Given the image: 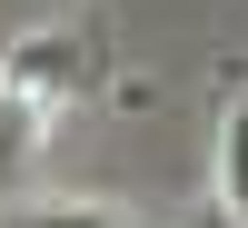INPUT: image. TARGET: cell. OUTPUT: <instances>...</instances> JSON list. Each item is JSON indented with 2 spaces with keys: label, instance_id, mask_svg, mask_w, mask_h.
Instances as JSON below:
<instances>
[{
  "label": "cell",
  "instance_id": "1",
  "mask_svg": "<svg viewBox=\"0 0 248 228\" xmlns=\"http://www.w3.org/2000/svg\"><path fill=\"white\" fill-rule=\"evenodd\" d=\"M218 159H229V209L248 218V109H229V139H218Z\"/></svg>",
  "mask_w": 248,
  "mask_h": 228
},
{
  "label": "cell",
  "instance_id": "2",
  "mask_svg": "<svg viewBox=\"0 0 248 228\" xmlns=\"http://www.w3.org/2000/svg\"><path fill=\"white\" fill-rule=\"evenodd\" d=\"M20 228H119V218H99V209H50V218H20Z\"/></svg>",
  "mask_w": 248,
  "mask_h": 228
}]
</instances>
